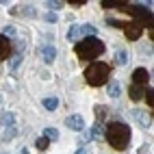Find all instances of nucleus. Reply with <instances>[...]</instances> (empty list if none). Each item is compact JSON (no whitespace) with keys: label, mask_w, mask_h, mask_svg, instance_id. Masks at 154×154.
Here are the masks:
<instances>
[{"label":"nucleus","mask_w":154,"mask_h":154,"mask_svg":"<svg viewBox=\"0 0 154 154\" xmlns=\"http://www.w3.org/2000/svg\"><path fill=\"white\" fill-rule=\"evenodd\" d=\"M150 39H154V28H150Z\"/></svg>","instance_id":"nucleus-33"},{"label":"nucleus","mask_w":154,"mask_h":154,"mask_svg":"<svg viewBox=\"0 0 154 154\" xmlns=\"http://www.w3.org/2000/svg\"><path fill=\"white\" fill-rule=\"evenodd\" d=\"M44 5L50 9V11H57V9L63 7V2H61V0H48V2H44Z\"/></svg>","instance_id":"nucleus-21"},{"label":"nucleus","mask_w":154,"mask_h":154,"mask_svg":"<svg viewBox=\"0 0 154 154\" xmlns=\"http://www.w3.org/2000/svg\"><path fill=\"white\" fill-rule=\"evenodd\" d=\"M2 154H7V152H2Z\"/></svg>","instance_id":"nucleus-34"},{"label":"nucleus","mask_w":154,"mask_h":154,"mask_svg":"<svg viewBox=\"0 0 154 154\" xmlns=\"http://www.w3.org/2000/svg\"><path fill=\"white\" fill-rule=\"evenodd\" d=\"M76 154H87V150H85V148H80V150H76Z\"/></svg>","instance_id":"nucleus-31"},{"label":"nucleus","mask_w":154,"mask_h":154,"mask_svg":"<svg viewBox=\"0 0 154 154\" xmlns=\"http://www.w3.org/2000/svg\"><path fill=\"white\" fill-rule=\"evenodd\" d=\"M96 26H91V24H85V26H80V37L87 35V37H96Z\"/></svg>","instance_id":"nucleus-13"},{"label":"nucleus","mask_w":154,"mask_h":154,"mask_svg":"<svg viewBox=\"0 0 154 154\" xmlns=\"http://www.w3.org/2000/svg\"><path fill=\"white\" fill-rule=\"evenodd\" d=\"M148 78H150V74H148V69H146V67H137L135 72H132V85H137V87L146 85V83H148Z\"/></svg>","instance_id":"nucleus-6"},{"label":"nucleus","mask_w":154,"mask_h":154,"mask_svg":"<svg viewBox=\"0 0 154 154\" xmlns=\"http://www.w3.org/2000/svg\"><path fill=\"white\" fill-rule=\"evenodd\" d=\"M20 63H22V52H17V54L11 57V61H9V69H15Z\"/></svg>","instance_id":"nucleus-19"},{"label":"nucleus","mask_w":154,"mask_h":154,"mask_svg":"<svg viewBox=\"0 0 154 154\" xmlns=\"http://www.w3.org/2000/svg\"><path fill=\"white\" fill-rule=\"evenodd\" d=\"M46 22H48V24H54V22H57V15H54V13H46Z\"/></svg>","instance_id":"nucleus-30"},{"label":"nucleus","mask_w":154,"mask_h":154,"mask_svg":"<svg viewBox=\"0 0 154 154\" xmlns=\"http://www.w3.org/2000/svg\"><path fill=\"white\" fill-rule=\"evenodd\" d=\"M128 2H124V5H122L119 9H122V11H126V13H130L132 17H135L137 20V24L141 26V24H146V26H150V28H154V15L150 13V9L146 7V5H132V7H126Z\"/></svg>","instance_id":"nucleus-4"},{"label":"nucleus","mask_w":154,"mask_h":154,"mask_svg":"<svg viewBox=\"0 0 154 154\" xmlns=\"http://www.w3.org/2000/svg\"><path fill=\"white\" fill-rule=\"evenodd\" d=\"M44 137H46L48 141H50V139L54 141V139H59V132H57V128H46V130H44Z\"/></svg>","instance_id":"nucleus-20"},{"label":"nucleus","mask_w":154,"mask_h":154,"mask_svg":"<svg viewBox=\"0 0 154 154\" xmlns=\"http://www.w3.org/2000/svg\"><path fill=\"white\" fill-rule=\"evenodd\" d=\"M128 94H130V98L135 100V102H139V100H143V96H146V89H143V87H137V85H132Z\"/></svg>","instance_id":"nucleus-10"},{"label":"nucleus","mask_w":154,"mask_h":154,"mask_svg":"<svg viewBox=\"0 0 154 154\" xmlns=\"http://www.w3.org/2000/svg\"><path fill=\"white\" fill-rule=\"evenodd\" d=\"M106 94H109L111 98H117V96L122 94V87H119V83H117V80L109 83V89H106Z\"/></svg>","instance_id":"nucleus-11"},{"label":"nucleus","mask_w":154,"mask_h":154,"mask_svg":"<svg viewBox=\"0 0 154 154\" xmlns=\"http://www.w3.org/2000/svg\"><path fill=\"white\" fill-rule=\"evenodd\" d=\"M102 135H104L102 126H100V124H94V128H91V137H94V139H98V137H102Z\"/></svg>","instance_id":"nucleus-22"},{"label":"nucleus","mask_w":154,"mask_h":154,"mask_svg":"<svg viewBox=\"0 0 154 154\" xmlns=\"http://www.w3.org/2000/svg\"><path fill=\"white\" fill-rule=\"evenodd\" d=\"M132 115H135V117L141 122V126H146V128L150 126V117L146 115V113H141V111H132Z\"/></svg>","instance_id":"nucleus-16"},{"label":"nucleus","mask_w":154,"mask_h":154,"mask_svg":"<svg viewBox=\"0 0 154 154\" xmlns=\"http://www.w3.org/2000/svg\"><path fill=\"white\" fill-rule=\"evenodd\" d=\"M2 35L9 39V37H15V28L13 26H5V30H2Z\"/></svg>","instance_id":"nucleus-25"},{"label":"nucleus","mask_w":154,"mask_h":154,"mask_svg":"<svg viewBox=\"0 0 154 154\" xmlns=\"http://www.w3.org/2000/svg\"><path fill=\"white\" fill-rule=\"evenodd\" d=\"M17 135V128L11 126V128H5V135H2V141H11L13 137Z\"/></svg>","instance_id":"nucleus-18"},{"label":"nucleus","mask_w":154,"mask_h":154,"mask_svg":"<svg viewBox=\"0 0 154 154\" xmlns=\"http://www.w3.org/2000/svg\"><path fill=\"white\" fill-rule=\"evenodd\" d=\"M35 146H37V148H39V150H46V148H48V146H50V141H48V139H46V137H39V139H37V141H35Z\"/></svg>","instance_id":"nucleus-24"},{"label":"nucleus","mask_w":154,"mask_h":154,"mask_svg":"<svg viewBox=\"0 0 154 154\" xmlns=\"http://www.w3.org/2000/svg\"><path fill=\"white\" fill-rule=\"evenodd\" d=\"M124 33H126V37L128 39H139L141 37V26L137 24V22H130V24H124Z\"/></svg>","instance_id":"nucleus-7"},{"label":"nucleus","mask_w":154,"mask_h":154,"mask_svg":"<svg viewBox=\"0 0 154 154\" xmlns=\"http://www.w3.org/2000/svg\"><path fill=\"white\" fill-rule=\"evenodd\" d=\"M106 24H109V26H119V28H124V22H119V20H106Z\"/></svg>","instance_id":"nucleus-27"},{"label":"nucleus","mask_w":154,"mask_h":154,"mask_svg":"<svg viewBox=\"0 0 154 154\" xmlns=\"http://www.w3.org/2000/svg\"><path fill=\"white\" fill-rule=\"evenodd\" d=\"M13 122H15V115H13V113H5V115L0 117V124H2L5 128H11Z\"/></svg>","instance_id":"nucleus-12"},{"label":"nucleus","mask_w":154,"mask_h":154,"mask_svg":"<svg viewBox=\"0 0 154 154\" xmlns=\"http://www.w3.org/2000/svg\"><path fill=\"white\" fill-rule=\"evenodd\" d=\"M22 13H24V15H30V17H33V15H35V9H33V7H24V9H22Z\"/></svg>","instance_id":"nucleus-29"},{"label":"nucleus","mask_w":154,"mask_h":154,"mask_svg":"<svg viewBox=\"0 0 154 154\" xmlns=\"http://www.w3.org/2000/svg\"><path fill=\"white\" fill-rule=\"evenodd\" d=\"M143 98H146V100H148V104L154 109V89L148 87V89H146V96H143Z\"/></svg>","instance_id":"nucleus-23"},{"label":"nucleus","mask_w":154,"mask_h":154,"mask_svg":"<svg viewBox=\"0 0 154 154\" xmlns=\"http://www.w3.org/2000/svg\"><path fill=\"white\" fill-rule=\"evenodd\" d=\"M42 57H44L46 63H52V61L57 59V50H54L52 46H44V48H42Z\"/></svg>","instance_id":"nucleus-9"},{"label":"nucleus","mask_w":154,"mask_h":154,"mask_svg":"<svg viewBox=\"0 0 154 154\" xmlns=\"http://www.w3.org/2000/svg\"><path fill=\"white\" fill-rule=\"evenodd\" d=\"M109 65L102 63V61H96V63H91L87 69H85V80L91 85V87H100L104 85L109 80Z\"/></svg>","instance_id":"nucleus-3"},{"label":"nucleus","mask_w":154,"mask_h":154,"mask_svg":"<svg viewBox=\"0 0 154 154\" xmlns=\"http://www.w3.org/2000/svg\"><path fill=\"white\" fill-rule=\"evenodd\" d=\"M20 154H30V152H28L26 148H22V150H20Z\"/></svg>","instance_id":"nucleus-32"},{"label":"nucleus","mask_w":154,"mask_h":154,"mask_svg":"<svg viewBox=\"0 0 154 154\" xmlns=\"http://www.w3.org/2000/svg\"><path fill=\"white\" fill-rule=\"evenodd\" d=\"M57 106H59V100L57 98H46L44 100V109L46 111H57Z\"/></svg>","instance_id":"nucleus-15"},{"label":"nucleus","mask_w":154,"mask_h":154,"mask_svg":"<svg viewBox=\"0 0 154 154\" xmlns=\"http://www.w3.org/2000/svg\"><path fill=\"white\" fill-rule=\"evenodd\" d=\"M106 141L111 143L113 150H126L128 143H130V126H126L124 122H111V124L106 126V132H104Z\"/></svg>","instance_id":"nucleus-1"},{"label":"nucleus","mask_w":154,"mask_h":154,"mask_svg":"<svg viewBox=\"0 0 154 154\" xmlns=\"http://www.w3.org/2000/svg\"><path fill=\"white\" fill-rule=\"evenodd\" d=\"M9 52H11V42L5 35H0V59H7Z\"/></svg>","instance_id":"nucleus-8"},{"label":"nucleus","mask_w":154,"mask_h":154,"mask_svg":"<svg viewBox=\"0 0 154 154\" xmlns=\"http://www.w3.org/2000/svg\"><path fill=\"white\" fill-rule=\"evenodd\" d=\"M65 126L69 128V130H83L85 128V117L83 115H69L67 119H65Z\"/></svg>","instance_id":"nucleus-5"},{"label":"nucleus","mask_w":154,"mask_h":154,"mask_svg":"<svg viewBox=\"0 0 154 154\" xmlns=\"http://www.w3.org/2000/svg\"><path fill=\"white\" fill-rule=\"evenodd\" d=\"M74 52H76L78 59L91 61V59H96V57H100L104 52V44H102L100 39H96V37H85V39H80V42H76Z\"/></svg>","instance_id":"nucleus-2"},{"label":"nucleus","mask_w":154,"mask_h":154,"mask_svg":"<svg viewBox=\"0 0 154 154\" xmlns=\"http://www.w3.org/2000/svg\"><path fill=\"white\" fill-rule=\"evenodd\" d=\"M78 37H80V26L74 24L69 28V33H67V39H69V42H78Z\"/></svg>","instance_id":"nucleus-14"},{"label":"nucleus","mask_w":154,"mask_h":154,"mask_svg":"<svg viewBox=\"0 0 154 154\" xmlns=\"http://www.w3.org/2000/svg\"><path fill=\"white\" fill-rule=\"evenodd\" d=\"M115 63L117 65H126L128 63V54L124 52V50H117V52H115Z\"/></svg>","instance_id":"nucleus-17"},{"label":"nucleus","mask_w":154,"mask_h":154,"mask_svg":"<svg viewBox=\"0 0 154 154\" xmlns=\"http://www.w3.org/2000/svg\"><path fill=\"white\" fill-rule=\"evenodd\" d=\"M96 115H98V119H104V115H106V106H96Z\"/></svg>","instance_id":"nucleus-26"},{"label":"nucleus","mask_w":154,"mask_h":154,"mask_svg":"<svg viewBox=\"0 0 154 154\" xmlns=\"http://www.w3.org/2000/svg\"><path fill=\"white\" fill-rule=\"evenodd\" d=\"M67 5H72L74 9H78V7H83V5H85V0H69Z\"/></svg>","instance_id":"nucleus-28"}]
</instances>
